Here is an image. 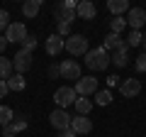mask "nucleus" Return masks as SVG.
Listing matches in <instances>:
<instances>
[{"instance_id": "obj_1", "label": "nucleus", "mask_w": 146, "mask_h": 137, "mask_svg": "<svg viewBox=\"0 0 146 137\" xmlns=\"http://www.w3.org/2000/svg\"><path fill=\"white\" fill-rule=\"evenodd\" d=\"M85 66L90 71H105L110 66V52L105 47H95V49H88L85 54Z\"/></svg>"}, {"instance_id": "obj_2", "label": "nucleus", "mask_w": 146, "mask_h": 137, "mask_svg": "<svg viewBox=\"0 0 146 137\" xmlns=\"http://www.w3.org/2000/svg\"><path fill=\"white\" fill-rule=\"evenodd\" d=\"M76 5L78 3H73V0H61L56 7H54V17H56V22H66V25H71L73 20H76Z\"/></svg>"}, {"instance_id": "obj_3", "label": "nucleus", "mask_w": 146, "mask_h": 137, "mask_svg": "<svg viewBox=\"0 0 146 137\" xmlns=\"http://www.w3.org/2000/svg\"><path fill=\"white\" fill-rule=\"evenodd\" d=\"M78 100V93H76V88L73 86H61V88H56V93H54V103H56L58 108H68V105H73Z\"/></svg>"}, {"instance_id": "obj_4", "label": "nucleus", "mask_w": 146, "mask_h": 137, "mask_svg": "<svg viewBox=\"0 0 146 137\" xmlns=\"http://www.w3.org/2000/svg\"><path fill=\"white\" fill-rule=\"evenodd\" d=\"M63 49H66L71 56H80V54H88V39H85L83 34H71V37L66 39V44H63Z\"/></svg>"}, {"instance_id": "obj_5", "label": "nucleus", "mask_w": 146, "mask_h": 137, "mask_svg": "<svg viewBox=\"0 0 146 137\" xmlns=\"http://www.w3.org/2000/svg\"><path fill=\"white\" fill-rule=\"evenodd\" d=\"M76 93H78V98H88V95H95L98 93V79H93V76H80V81H76Z\"/></svg>"}, {"instance_id": "obj_6", "label": "nucleus", "mask_w": 146, "mask_h": 137, "mask_svg": "<svg viewBox=\"0 0 146 137\" xmlns=\"http://www.w3.org/2000/svg\"><path fill=\"white\" fill-rule=\"evenodd\" d=\"M5 39L10 44H22L27 39V27L22 22H10V27L5 30Z\"/></svg>"}, {"instance_id": "obj_7", "label": "nucleus", "mask_w": 146, "mask_h": 137, "mask_svg": "<svg viewBox=\"0 0 146 137\" xmlns=\"http://www.w3.org/2000/svg\"><path fill=\"white\" fill-rule=\"evenodd\" d=\"M32 59H34V52L20 49V52L15 54V59H12V66H15V71H17V74H25V71H29V68H32Z\"/></svg>"}, {"instance_id": "obj_8", "label": "nucleus", "mask_w": 146, "mask_h": 137, "mask_svg": "<svg viewBox=\"0 0 146 137\" xmlns=\"http://www.w3.org/2000/svg\"><path fill=\"white\" fill-rule=\"evenodd\" d=\"M71 120H73V118L68 115L66 110H61V108H58V110H54L51 115H49V122H51L54 130H58V132L68 130V127H71Z\"/></svg>"}, {"instance_id": "obj_9", "label": "nucleus", "mask_w": 146, "mask_h": 137, "mask_svg": "<svg viewBox=\"0 0 146 137\" xmlns=\"http://www.w3.org/2000/svg\"><path fill=\"white\" fill-rule=\"evenodd\" d=\"M146 25V10L144 7H129V15H127V27L139 32Z\"/></svg>"}, {"instance_id": "obj_10", "label": "nucleus", "mask_w": 146, "mask_h": 137, "mask_svg": "<svg viewBox=\"0 0 146 137\" xmlns=\"http://www.w3.org/2000/svg\"><path fill=\"white\" fill-rule=\"evenodd\" d=\"M58 74H61V79L80 81V66L73 61V59H66V61H61V66H58Z\"/></svg>"}, {"instance_id": "obj_11", "label": "nucleus", "mask_w": 146, "mask_h": 137, "mask_svg": "<svg viewBox=\"0 0 146 137\" xmlns=\"http://www.w3.org/2000/svg\"><path fill=\"white\" fill-rule=\"evenodd\" d=\"M71 130L76 135H88V132H93V120L88 115H76L71 120Z\"/></svg>"}, {"instance_id": "obj_12", "label": "nucleus", "mask_w": 146, "mask_h": 137, "mask_svg": "<svg viewBox=\"0 0 146 137\" xmlns=\"http://www.w3.org/2000/svg\"><path fill=\"white\" fill-rule=\"evenodd\" d=\"M119 91H122L124 98H134V95H139L141 83H139V79H124V81L119 83Z\"/></svg>"}, {"instance_id": "obj_13", "label": "nucleus", "mask_w": 146, "mask_h": 137, "mask_svg": "<svg viewBox=\"0 0 146 137\" xmlns=\"http://www.w3.org/2000/svg\"><path fill=\"white\" fill-rule=\"evenodd\" d=\"M95 12L98 10H95V5L90 3V0H80L78 5H76V15H78L80 20H93Z\"/></svg>"}, {"instance_id": "obj_14", "label": "nucleus", "mask_w": 146, "mask_h": 137, "mask_svg": "<svg viewBox=\"0 0 146 137\" xmlns=\"http://www.w3.org/2000/svg\"><path fill=\"white\" fill-rule=\"evenodd\" d=\"M63 44H66V39L58 37V34H51V37L46 39V54H51V56H56V54L63 52Z\"/></svg>"}, {"instance_id": "obj_15", "label": "nucleus", "mask_w": 146, "mask_h": 137, "mask_svg": "<svg viewBox=\"0 0 146 137\" xmlns=\"http://www.w3.org/2000/svg\"><path fill=\"white\" fill-rule=\"evenodd\" d=\"M110 61L115 64V66L124 68L127 64H129V47H124V49H115V52L110 54Z\"/></svg>"}, {"instance_id": "obj_16", "label": "nucleus", "mask_w": 146, "mask_h": 137, "mask_svg": "<svg viewBox=\"0 0 146 137\" xmlns=\"http://www.w3.org/2000/svg\"><path fill=\"white\" fill-rule=\"evenodd\" d=\"M124 47H129V44H127V39H122L119 34H112V32H110L107 37H105V49H112V52H115V49H124Z\"/></svg>"}, {"instance_id": "obj_17", "label": "nucleus", "mask_w": 146, "mask_h": 137, "mask_svg": "<svg viewBox=\"0 0 146 137\" xmlns=\"http://www.w3.org/2000/svg\"><path fill=\"white\" fill-rule=\"evenodd\" d=\"M39 10H42V0H27L25 5H22V12H25L27 20H34L39 15Z\"/></svg>"}, {"instance_id": "obj_18", "label": "nucleus", "mask_w": 146, "mask_h": 137, "mask_svg": "<svg viewBox=\"0 0 146 137\" xmlns=\"http://www.w3.org/2000/svg\"><path fill=\"white\" fill-rule=\"evenodd\" d=\"M107 10L115 17H122V12H129V3L127 0H107Z\"/></svg>"}, {"instance_id": "obj_19", "label": "nucleus", "mask_w": 146, "mask_h": 137, "mask_svg": "<svg viewBox=\"0 0 146 137\" xmlns=\"http://www.w3.org/2000/svg\"><path fill=\"white\" fill-rule=\"evenodd\" d=\"M12 71H15V66H12V59L0 56V81H7V79L12 76Z\"/></svg>"}, {"instance_id": "obj_20", "label": "nucleus", "mask_w": 146, "mask_h": 137, "mask_svg": "<svg viewBox=\"0 0 146 137\" xmlns=\"http://www.w3.org/2000/svg\"><path fill=\"white\" fill-rule=\"evenodd\" d=\"M127 30V17H112L110 20V32L112 34H122Z\"/></svg>"}, {"instance_id": "obj_21", "label": "nucleus", "mask_w": 146, "mask_h": 137, "mask_svg": "<svg viewBox=\"0 0 146 137\" xmlns=\"http://www.w3.org/2000/svg\"><path fill=\"white\" fill-rule=\"evenodd\" d=\"M73 105H76V113H78V115H88L90 108H93V100L90 98H78Z\"/></svg>"}, {"instance_id": "obj_22", "label": "nucleus", "mask_w": 146, "mask_h": 137, "mask_svg": "<svg viewBox=\"0 0 146 137\" xmlns=\"http://www.w3.org/2000/svg\"><path fill=\"white\" fill-rule=\"evenodd\" d=\"M7 88L10 91H25V76L22 74H15L7 79Z\"/></svg>"}, {"instance_id": "obj_23", "label": "nucleus", "mask_w": 146, "mask_h": 137, "mask_svg": "<svg viewBox=\"0 0 146 137\" xmlns=\"http://www.w3.org/2000/svg\"><path fill=\"white\" fill-rule=\"evenodd\" d=\"M12 120H15V113H12V108H7V105H0V125L5 127V125H10Z\"/></svg>"}, {"instance_id": "obj_24", "label": "nucleus", "mask_w": 146, "mask_h": 137, "mask_svg": "<svg viewBox=\"0 0 146 137\" xmlns=\"http://www.w3.org/2000/svg\"><path fill=\"white\" fill-rule=\"evenodd\" d=\"M95 103H98V105H110V103H112V91L110 88L98 91V93H95Z\"/></svg>"}, {"instance_id": "obj_25", "label": "nucleus", "mask_w": 146, "mask_h": 137, "mask_svg": "<svg viewBox=\"0 0 146 137\" xmlns=\"http://www.w3.org/2000/svg\"><path fill=\"white\" fill-rule=\"evenodd\" d=\"M141 42H144V34H141V32H136V30H131V34H129V39H127V44H129V47H139Z\"/></svg>"}, {"instance_id": "obj_26", "label": "nucleus", "mask_w": 146, "mask_h": 137, "mask_svg": "<svg viewBox=\"0 0 146 137\" xmlns=\"http://www.w3.org/2000/svg\"><path fill=\"white\" fill-rule=\"evenodd\" d=\"M22 49H27V52H34V49H36V37L27 34V39L22 42Z\"/></svg>"}, {"instance_id": "obj_27", "label": "nucleus", "mask_w": 146, "mask_h": 137, "mask_svg": "<svg viewBox=\"0 0 146 137\" xmlns=\"http://www.w3.org/2000/svg\"><path fill=\"white\" fill-rule=\"evenodd\" d=\"M7 27H10V12L0 10V30H7Z\"/></svg>"}, {"instance_id": "obj_28", "label": "nucleus", "mask_w": 146, "mask_h": 137, "mask_svg": "<svg viewBox=\"0 0 146 137\" xmlns=\"http://www.w3.org/2000/svg\"><path fill=\"white\" fill-rule=\"evenodd\" d=\"M58 37H63V39L71 37V25H66V22H58Z\"/></svg>"}, {"instance_id": "obj_29", "label": "nucleus", "mask_w": 146, "mask_h": 137, "mask_svg": "<svg viewBox=\"0 0 146 137\" xmlns=\"http://www.w3.org/2000/svg\"><path fill=\"white\" fill-rule=\"evenodd\" d=\"M136 71H144V74H146V52L136 56Z\"/></svg>"}, {"instance_id": "obj_30", "label": "nucleus", "mask_w": 146, "mask_h": 137, "mask_svg": "<svg viewBox=\"0 0 146 137\" xmlns=\"http://www.w3.org/2000/svg\"><path fill=\"white\" fill-rule=\"evenodd\" d=\"M12 125H15V130H17V132L27 130V120H25V118H17V120H12Z\"/></svg>"}, {"instance_id": "obj_31", "label": "nucleus", "mask_w": 146, "mask_h": 137, "mask_svg": "<svg viewBox=\"0 0 146 137\" xmlns=\"http://www.w3.org/2000/svg\"><path fill=\"white\" fill-rule=\"evenodd\" d=\"M15 135H17V130H15V125H12V122L3 127V137H15Z\"/></svg>"}, {"instance_id": "obj_32", "label": "nucleus", "mask_w": 146, "mask_h": 137, "mask_svg": "<svg viewBox=\"0 0 146 137\" xmlns=\"http://www.w3.org/2000/svg\"><path fill=\"white\" fill-rule=\"evenodd\" d=\"M107 86H110V91L117 88V86H119V76H110V79H107Z\"/></svg>"}, {"instance_id": "obj_33", "label": "nucleus", "mask_w": 146, "mask_h": 137, "mask_svg": "<svg viewBox=\"0 0 146 137\" xmlns=\"http://www.w3.org/2000/svg\"><path fill=\"white\" fill-rule=\"evenodd\" d=\"M7 91H10V88H7V81H0V98H5Z\"/></svg>"}, {"instance_id": "obj_34", "label": "nucleus", "mask_w": 146, "mask_h": 137, "mask_svg": "<svg viewBox=\"0 0 146 137\" xmlns=\"http://www.w3.org/2000/svg\"><path fill=\"white\" fill-rule=\"evenodd\" d=\"M58 137H78V135H76V132H73L71 127H68V130H63V132H58Z\"/></svg>"}, {"instance_id": "obj_35", "label": "nucleus", "mask_w": 146, "mask_h": 137, "mask_svg": "<svg viewBox=\"0 0 146 137\" xmlns=\"http://www.w3.org/2000/svg\"><path fill=\"white\" fill-rule=\"evenodd\" d=\"M49 76H51V79H56V76H61V74H58V66H49Z\"/></svg>"}, {"instance_id": "obj_36", "label": "nucleus", "mask_w": 146, "mask_h": 137, "mask_svg": "<svg viewBox=\"0 0 146 137\" xmlns=\"http://www.w3.org/2000/svg\"><path fill=\"white\" fill-rule=\"evenodd\" d=\"M7 44H10V42H7L5 37H0V54H3V52H5V49H7Z\"/></svg>"}, {"instance_id": "obj_37", "label": "nucleus", "mask_w": 146, "mask_h": 137, "mask_svg": "<svg viewBox=\"0 0 146 137\" xmlns=\"http://www.w3.org/2000/svg\"><path fill=\"white\" fill-rule=\"evenodd\" d=\"M144 49H146V37H144Z\"/></svg>"}]
</instances>
